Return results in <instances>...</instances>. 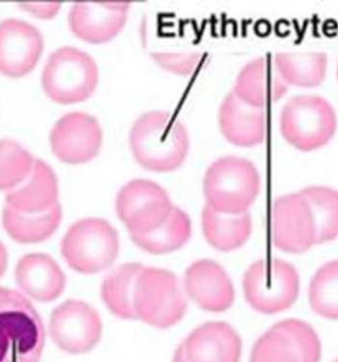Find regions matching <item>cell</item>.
I'll return each mask as SVG.
<instances>
[{
  "instance_id": "cell-1",
  "label": "cell",
  "mask_w": 338,
  "mask_h": 362,
  "mask_svg": "<svg viewBox=\"0 0 338 362\" xmlns=\"http://www.w3.org/2000/svg\"><path fill=\"white\" fill-rule=\"evenodd\" d=\"M189 146L187 129L165 111L143 114L132 126V153L141 167L151 172L177 170L187 158Z\"/></svg>"
},
{
  "instance_id": "cell-2",
  "label": "cell",
  "mask_w": 338,
  "mask_h": 362,
  "mask_svg": "<svg viewBox=\"0 0 338 362\" xmlns=\"http://www.w3.org/2000/svg\"><path fill=\"white\" fill-rule=\"evenodd\" d=\"M44 346L43 322L33 305L0 287V362H39Z\"/></svg>"
},
{
  "instance_id": "cell-3",
  "label": "cell",
  "mask_w": 338,
  "mask_h": 362,
  "mask_svg": "<svg viewBox=\"0 0 338 362\" xmlns=\"http://www.w3.org/2000/svg\"><path fill=\"white\" fill-rule=\"evenodd\" d=\"M206 205L225 214L247 212L260 190L257 168L247 158L223 157L208 168L203 181Z\"/></svg>"
},
{
  "instance_id": "cell-4",
  "label": "cell",
  "mask_w": 338,
  "mask_h": 362,
  "mask_svg": "<svg viewBox=\"0 0 338 362\" xmlns=\"http://www.w3.org/2000/svg\"><path fill=\"white\" fill-rule=\"evenodd\" d=\"M119 250L118 232L101 218H86L74 223L61 245L69 267L83 274H95L110 267L118 257Z\"/></svg>"
},
{
  "instance_id": "cell-5",
  "label": "cell",
  "mask_w": 338,
  "mask_h": 362,
  "mask_svg": "<svg viewBox=\"0 0 338 362\" xmlns=\"http://www.w3.org/2000/svg\"><path fill=\"white\" fill-rule=\"evenodd\" d=\"M280 132L298 150H317L334 137L337 129L334 108L319 95H297L284 104L280 113Z\"/></svg>"
},
{
  "instance_id": "cell-6",
  "label": "cell",
  "mask_w": 338,
  "mask_h": 362,
  "mask_svg": "<svg viewBox=\"0 0 338 362\" xmlns=\"http://www.w3.org/2000/svg\"><path fill=\"white\" fill-rule=\"evenodd\" d=\"M99 81L96 62L83 49L62 47L49 57L42 74L45 93L62 104L81 103L91 98Z\"/></svg>"
},
{
  "instance_id": "cell-7",
  "label": "cell",
  "mask_w": 338,
  "mask_h": 362,
  "mask_svg": "<svg viewBox=\"0 0 338 362\" xmlns=\"http://www.w3.org/2000/svg\"><path fill=\"white\" fill-rule=\"evenodd\" d=\"M136 319L158 329H168L182 320L187 301L173 272L144 267L134 292Z\"/></svg>"
},
{
  "instance_id": "cell-8",
  "label": "cell",
  "mask_w": 338,
  "mask_h": 362,
  "mask_svg": "<svg viewBox=\"0 0 338 362\" xmlns=\"http://www.w3.org/2000/svg\"><path fill=\"white\" fill-rule=\"evenodd\" d=\"M245 300L261 314L273 315L289 309L300 293V276L294 265L282 259L257 260L243 280Z\"/></svg>"
},
{
  "instance_id": "cell-9",
  "label": "cell",
  "mask_w": 338,
  "mask_h": 362,
  "mask_svg": "<svg viewBox=\"0 0 338 362\" xmlns=\"http://www.w3.org/2000/svg\"><path fill=\"white\" fill-rule=\"evenodd\" d=\"M322 343L302 320L288 319L271 327L253 346L250 362H320Z\"/></svg>"
},
{
  "instance_id": "cell-10",
  "label": "cell",
  "mask_w": 338,
  "mask_h": 362,
  "mask_svg": "<svg viewBox=\"0 0 338 362\" xmlns=\"http://www.w3.org/2000/svg\"><path fill=\"white\" fill-rule=\"evenodd\" d=\"M168 193L148 180L129 181L119 190L116 212L130 235H143L161 227L173 209Z\"/></svg>"
},
{
  "instance_id": "cell-11",
  "label": "cell",
  "mask_w": 338,
  "mask_h": 362,
  "mask_svg": "<svg viewBox=\"0 0 338 362\" xmlns=\"http://www.w3.org/2000/svg\"><path fill=\"white\" fill-rule=\"evenodd\" d=\"M49 334L54 343L66 353H88L100 341V316L86 302L68 300L52 313Z\"/></svg>"
},
{
  "instance_id": "cell-12",
  "label": "cell",
  "mask_w": 338,
  "mask_h": 362,
  "mask_svg": "<svg viewBox=\"0 0 338 362\" xmlns=\"http://www.w3.org/2000/svg\"><path fill=\"white\" fill-rule=\"evenodd\" d=\"M272 238L278 249L290 254H302L317 245L314 216L301 191L280 196L275 200Z\"/></svg>"
},
{
  "instance_id": "cell-13",
  "label": "cell",
  "mask_w": 338,
  "mask_h": 362,
  "mask_svg": "<svg viewBox=\"0 0 338 362\" xmlns=\"http://www.w3.org/2000/svg\"><path fill=\"white\" fill-rule=\"evenodd\" d=\"M103 134L91 114L71 112L59 118L49 134L52 151L62 162L81 165L93 160L100 151Z\"/></svg>"
},
{
  "instance_id": "cell-14",
  "label": "cell",
  "mask_w": 338,
  "mask_h": 362,
  "mask_svg": "<svg viewBox=\"0 0 338 362\" xmlns=\"http://www.w3.org/2000/svg\"><path fill=\"white\" fill-rule=\"evenodd\" d=\"M240 334L225 322H207L179 344L173 362H240Z\"/></svg>"
},
{
  "instance_id": "cell-15",
  "label": "cell",
  "mask_w": 338,
  "mask_h": 362,
  "mask_svg": "<svg viewBox=\"0 0 338 362\" xmlns=\"http://www.w3.org/2000/svg\"><path fill=\"white\" fill-rule=\"evenodd\" d=\"M44 49L43 35L34 25L9 18L0 22V73L20 78L36 66Z\"/></svg>"
},
{
  "instance_id": "cell-16",
  "label": "cell",
  "mask_w": 338,
  "mask_h": 362,
  "mask_svg": "<svg viewBox=\"0 0 338 362\" xmlns=\"http://www.w3.org/2000/svg\"><path fill=\"white\" fill-rule=\"evenodd\" d=\"M130 5L129 1L76 2L69 14V28L88 43H106L125 26Z\"/></svg>"
},
{
  "instance_id": "cell-17",
  "label": "cell",
  "mask_w": 338,
  "mask_h": 362,
  "mask_svg": "<svg viewBox=\"0 0 338 362\" xmlns=\"http://www.w3.org/2000/svg\"><path fill=\"white\" fill-rule=\"evenodd\" d=\"M186 293L201 309L222 313L233 306L235 288L222 265L200 259L189 265L184 274Z\"/></svg>"
},
{
  "instance_id": "cell-18",
  "label": "cell",
  "mask_w": 338,
  "mask_h": 362,
  "mask_svg": "<svg viewBox=\"0 0 338 362\" xmlns=\"http://www.w3.org/2000/svg\"><path fill=\"white\" fill-rule=\"evenodd\" d=\"M288 84L280 76L270 54L258 57L245 64L235 79L233 91L255 107L264 108L285 95Z\"/></svg>"
},
{
  "instance_id": "cell-19",
  "label": "cell",
  "mask_w": 338,
  "mask_h": 362,
  "mask_svg": "<svg viewBox=\"0 0 338 362\" xmlns=\"http://www.w3.org/2000/svg\"><path fill=\"white\" fill-rule=\"evenodd\" d=\"M218 125L223 137L240 147H253L264 141V108L255 107L230 93L218 109Z\"/></svg>"
},
{
  "instance_id": "cell-20",
  "label": "cell",
  "mask_w": 338,
  "mask_h": 362,
  "mask_svg": "<svg viewBox=\"0 0 338 362\" xmlns=\"http://www.w3.org/2000/svg\"><path fill=\"white\" fill-rule=\"evenodd\" d=\"M15 279L20 288L37 301L51 302L61 296L66 275L48 255L31 254L19 260Z\"/></svg>"
},
{
  "instance_id": "cell-21",
  "label": "cell",
  "mask_w": 338,
  "mask_h": 362,
  "mask_svg": "<svg viewBox=\"0 0 338 362\" xmlns=\"http://www.w3.org/2000/svg\"><path fill=\"white\" fill-rule=\"evenodd\" d=\"M59 183L53 168L44 160L35 158L33 168L26 180L7 191V206L24 213H39L58 203Z\"/></svg>"
},
{
  "instance_id": "cell-22",
  "label": "cell",
  "mask_w": 338,
  "mask_h": 362,
  "mask_svg": "<svg viewBox=\"0 0 338 362\" xmlns=\"http://www.w3.org/2000/svg\"><path fill=\"white\" fill-rule=\"evenodd\" d=\"M201 220L204 235L209 245L221 252L240 249L252 235V219L248 212L225 214L205 205Z\"/></svg>"
},
{
  "instance_id": "cell-23",
  "label": "cell",
  "mask_w": 338,
  "mask_h": 362,
  "mask_svg": "<svg viewBox=\"0 0 338 362\" xmlns=\"http://www.w3.org/2000/svg\"><path fill=\"white\" fill-rule=\"evenodd\" d=\"M62 207L56 203L53 207L39 213H24L5 205L2 223L10 235L21 244H35L48 240L58 229L62 221Z\"/></svg>"
},
{
  "instance_id": "cell-24",
  "label": "cell",
  "mask_w": 338,
  "mask_h": 362,
  "mask_svg": "<svg viewBox=\"0 0 338 362\" xmlns=\"http://www.w3.org/2000/svg\"><path fill=\"white\" fill-rule=\"evenodd\" d=\"M144 265L128 262L116 267L101 285V298L112 314L124 320H138L134 307V292Z\"/></svg>"
},
{
  "instance_id": "cell-25",
  "label": "cell",
  "mask_w": 338,
  "mask_h": 362,
  "mask_svg": "<svg viewBox=\"0 0 338 362\" xmlns=\"http://www.w3.org/2000/svg\"><path fill=\"white\" fill-rule=\"evenodd\" d=\"M192 233L190 217L174 206L168 219L158 229L148 234L130 235L136 247L151 255H165L182 247Z\"/></svg>"
},
{
  "instance_id": "cell-26",
  "label": "cell",
  "mask_w": 338,
  "mask_h": 362,
  "mask_svg": "<svg viewBox=\"0 0 338 362\" xmlns=\"http://www.w3.org/2000/svg\"><path fill=\"white\" fill-rule=\"evenodd\" d=\"M280 76L288 86L315 88L325 81L327 71V54L310 53H277L274 57Z\"/></svg>"
},
{
  "instance_id": "cell-27",
  "label": "cell",
  "mask_w": 338,
  "mask_h": 362,
  "mask_svg": "<svg viewBox=\"0 0 338 362\" xmlns=\"http://www.w3.org/2000/svg\"><path fill=\"white\" fill-rule=\"evenodd\" d=\"M309 202L315 228L317 245L332 242L338 237V191L327 186H308L301 190Z\"/></svg>"
},
{
  "instance_id": "cell-28",
  "label": "cell",
  "mask_w": 338,
  "mask_h": 362,
  "mask_svg": "<svg viewBox=\"0 0 338 362\" xmlns=\"http://www.w3.org/2000/svg\"><path fill=\"white\" fill-rule=\"evenodd\" d=\"M310 308L329 320H338V259L320 267L310 280Z\"/></svg>"
},
{
  "instance_id": "cell-29",
  "label": "cell",
  "mask_w": 338,
  "mask_h": 362,
  "mask_svg": "<svg viewBox=\"0 0 338 362\" xmlns=\"http://www.w3.org/2000/svg\"><path fill=\"white\" fill-rule=\"evenodd\" d=\"M35 158L21 144L10 139L0 141V190L21 185L31 173Z\"/></svg>"
},
{
  "instance_id": "cell-30",
  "label": "cell",
  "mask_w": 338,
  "mask_h": 362,
  "mask_svg": "<svg viewBox=\"0 0 338 362\" xmlns=\"http://www.w3.org/2000/svg\"><path fill=\"white\" fill-rule=\"evenodd\" d=\"M151 58L165 71L188 76L198 68L203 54L201 53H153Z\"/></svg>"
},
{
  "instance_id": "cell-31",
  "label": "cell",
  "mask_w": 338,
  "mask_h": 362,
  "mask_svg": "<svg viewBox=\"0 0 338 362\" xmlns=\"http://www.w3.org/2000/svg\"><path fill=\"white\" fill-rule=\"evenodd\" d=\"M22 8L31 12L40 18L49 19L58 13L61 2H22Z\"/></svg>"
},
{
  "instance_id": "cell-32",
  "label": "cell",
  "mask_w": 338,
  "mask_h": 362,
  "mask_svg": "<svg viewBox=\"0 0 338 362\" xmlns=\"http://www.w3.org/2000/svg\"><path fill=\"white\" fill-rule=\"evenodd\" d=\"M7 262H8V257H7L6 250L0 242V277L4 274L5 270H6Z\"/></svg>"
},
{
  "instance_id": "cell-33",
  "label": "cell",
  "mask_w": 338,
  "mask_h": 362,
  "mask_svg": "<svg viewBox=\"0 0 338 362\" xmlns=\"http://www.w3.org/2000/svg\"><path fill=\"white\" fill-rule=\"evenodd\" d=\"M337 79H338V62H337Z\"/></svg>"
},
{
  "instance_id": "cell-34",
  "label": "cell",
  "mask_w": 338,
  "mask_h": 362,
  "mask_svg": "<svg viewBox=\"0 0 338 362\" xmlns=\"http://www.w3.org/2000/svg\"><path fill=\"white\" fill-rule=\"evenodd\" d=\"M334 362H338V358L335 359Z\"/></svg>"
}]
</instances>
